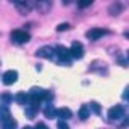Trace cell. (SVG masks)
<instances>
[{
	"label": "cell",
	"instance_id": "29",
	"mask_svg": "<svg viewBox=\"0 0 129 129\" xmlns=\"http://www.w3.org/2000/svg\"><path fill=\"white\" fill-rule=\"evenodd\" d=\"M127 60H129V50H127Z\"/></svg>",
	"mask_w": 129,
	"mask_h": 129
},
{
	"label": "cell",
	"instance_id": "18",
	"mask_svg": "<svg viewBox=\"0 0 129 129\" xmlns=\"http://www.w3.org/2000/svg\"><path fill=\"white\" fill-rule=\"evenodd\" d=\"M89 108H90V111H94L95 115H100V111H102V107H100V105L97 103V102H90Z\"/></svg>",
	"mask_w": 129,
	"mask_h": 129
},
{
	"label": "cell",
	"instance_id": "26",
	"mask_svg": "<svg viewBox=\"0 0 129 129\" xmlns=\"http://www.w3.org/2000/svg\"><path fill=\"white\" fill-rule=\"evenodd\" d=\"M124 37H127V39H129V31H126V32H124Z\"/></svg>",
	"mask_w": 129,
	"mask_h": 129
},
{
	"label": "cell",
	"instance_id": "3",
	"mask_svg": "<svg viewBox=\"0 0 129 129\" xmlns=\"http://www.w3.org/2000/svg\"><path fill=\"white\" fill-rule=\"evenodd\" d=\"M36 55L40 56V58L52 60V58H55V56H56V50H55V47H52V45H42V47L37 48Z\"/></svg>",
	"mask_w": 129,
	"mask_h": 129
},
{
	"label": "cell",
	"instance_id": "8",
	"mask_svg": "<svg viewBox=\"0 0 129 129\" xmlns=\"http://www.w3.org/2000/svg\"><path fill=\"white\" fill-rule=\"evenodd\" d=\"M16 81H18V71L16 70H8V71L3 73L2 82L5 84V86H11V84H15Z\"/></svg>",
	"mask_w": 129,
	"mask_h": 129
},
{
	"label": "cell",
	"instance_id": "14",
	"mask_svg": "<svg viewBox=\"0 0 129 129\" xmlns=\"http://www.w3.org/2000/svg\"><path fill=\"white\" fill-rule=\"evenodd\" d=\"M15 100L18 102L19 105H27L29 103V94H24V92H19V94H16Z\"/></svg>",
	"mask_w": 129,
	"mask_h": 129
},
{
	"label": "cell",
	"instance_id": "6",
	"mask_svg": "<svg viewBox=\"0 0 129 129\" xmlns=\"http://www.w3.org/2000/svg\"><path fill=\"white\" fill-rule=\"evenodd\" d=\"M124 116V107L123 105H115L108 110V119L110 121H118Z\"/></svg>",
	"mask_w": 129,
	"mask_h": 129
},
{
	"label": "cell",
	"instance_id": "5",
	"mask_svg": "<svg viewBox=\"0 0 129 129\" xmlns=\"http://www.w3.org/2000/svg\"><path fill=\"white\" fill-rule=\"evenodd\" d=\"M15 5H16V8H18V11L21 15H26V13H29L32 10V7L36 5V0H18Z\"/></svg>",
	"mask_w": 129,
	"mask_h": 129
},
{
	"label": "cell",
	"instance_id": "2",
	"mask_svg": "<svg viewBox=\"0 0 129 129\" xmlns=\"http://www.w3.org/2000/svg\"><path fill=\"white\" fill-rule=\"evenodd\" d=\"M55 50H56V61H58L60 64H66V66H70V64H71L70 48H66L64 45H56Z\"/></svg>",
	"mask_w": 129,
	"mask_h": 129
},
{
	"label": "cell",
	"instance_id": "12",
	"mask_svg": "<svg viewBox=\"0 0 129 129\" xmlns=\"http://www.w3.org/2000/svg\"><path fill=\"white\" fill-rule=\"evenodd\" d=\"M78 116L82 121H86L89 116H90V108H89V105H82V107L79 108V113H78Z\"/></svg>",
	"mask_w": 129,
	"mask_h": 129
},
{
	"label": "cell",
	"instance_id": "21",
	"mask_svg": "<svg viewBox=\"0 0 129 129\" xmlns=\"http://www.w3.org/2000/svg\"><path fill=\"white\" fill-rule=\"evenodd\" d=\"M66 29H70V24H68V23H61V24H58V26H56V31H58V32L66 31Z\"/></svg>",
	"mask_w": 129,
	"mask_h": 129
},
{
	"label": "cell",
	"instance_id": "17",
	"mask_svg": "<svg viewBox=\"0 0 129 129\" xmlns=\"http://www.w3.org/2000/svg\"><path fill=\"white\" fill-rule=\"evenodd\" d=\"M36 113H37V107H34V105H26V116L27 118H34Z\"/></svg>",
	"mask_w": 129,
	"mask_h": 129
},
{
	"label": "cell",
	"instance_id": "1",
	"mask_svg": "<svg viewBox=\"0 0 129 129\" xmlns=\"http://www.w3.org/2000/svg\"><path fill=\"white\" fill-rule=\"evenodd\" d=\"M10 39L13 44H18V45H21V44H26L31 40V36L27 31L24 29H13L10 32Z\"/></svg>",
	"mask_w": 129,
	"mask_h": 129
},
{
	"label": "cell",
	"instance_id": "15",
	"mask_svg": "<svg viewBox=\"0 0 129 129\" xmlns=\"http://www.w3.org/2000/svg\"><path fill=\"white\" fill-rule=\"evenodd\" d=\"M2 127L3 129H15L16 127V119L11 116L10 119H7V121H3V123H2Z\"/></svg>",
	"mask_w": 129,
	"mask_h": 129
},
{
	"label": "cell",
	"instance_id": "11",
	"mask_svg": "<svg viewBox=\"0 0 129 129\" xmlns=\"http://www.w3.org/2000/svg\"><path fill=\"white\" fill-rule=\"evenodd\" d=\"M121 11H123V5H121L119 2H115V3H111V5L108 7V13L111 16H118Z\"/></svg>",
	"mask_w": 129,
	"mask_h": 129
},
{
	"label": "cell",
	"instance_id": "19",
	"mask_svg": "<svg viewBox=\"0 0 129 129\" xmlns=\"http://www.w3.org/2000/svg\"><path fill=\"white\" fill-rule=\"evenodd\" d=\"M76 2H78L79 8H87V7H90L92 3H94V0H76Z\"/></svg>",
	"mask_w": 129,
	"mask_h": 129
},
{
	"label": "cell",
	"instance_id": "9",
	"mask_svg": "<svg viewBox=\"0 0 129 129\" xmlns=\"http://www.w3.org/2000/svg\"><path fill=\"white\" fill-rule=\"evenodd\" d=\"M34 7L39 10V13H47L52 8V0H36Z\"/></svg>",
	"mask_w": 129,
	"mask_h": 129
},
{
	"label": "cell",
	"instance_id": "27",
	"mask_svg": "<svg viewBox=\"0 0 129 129\" xmlns=\"http://www.w3.org/2000/svg\"><path fill=\"white\" fill-rule=\"evenodd\" d=\"M23 129H34V127H31V126H24Z\"/></svg>",
	"mask_w": 129,
	"mask_h": 129
},
{
	"label": "cell",
	"instance_id": "25",
	"mask_svg": "<svg viewBox=\"0 0 129 129\" xmlns=\"http://www.w3.org/2000/svg\"><path fill=\"white\" fill-rule=\"evenodd\" d=\"M71 2H73V0H61V3H63V5H70Z\"/></svg>",
	"mask_w": 129,
	"mask_h": 129
},
{
	"label": "cell",
	"instance_id": "28",
	"mask_svg": "<svg viewBox=\"0 0 129 129\" xmlns=\"http://www.w3.org/2000/svg\"><path fill=\"white\" fill-rule=\"evenodd\" d=\"M10 2H15V3H16V2H18V0H10Z\"/></svg>",
	"mask_w": 129,
	"mask_h": 129
},
{
	"label": "cell",
	"instance_id": "24",
	"mask_svg": "<svg viewBox=\"0 0 129 129\" xmlns=\"http://www.w3.org/2000/svg\"><path fill=\"white\" fill-rule=\"evenodd\" d=\"M34 129H48V126H47L45 123H37V124H36V127H34Z\"/></svg>",
	"mask_w": 129,
	"mask_h": 129
},
{
	"label": "cell",
	"instance_id": "13",
	"mask_svg": "<svg viewBox=\"0 0 129 129\" xmlns=\"http://www.w3.org/2000/svg\"><path fill=\"white\" fill-rule=\"evenodd\" d=\"M11 118V113L10 110H8V107H5V105H0V121H7V119H10Z\"/></svg>",
	"mask_w": 129,
	"mask_h": 129
},
{
	"label": "cell",
	"instance_id": "20",
	"mask_svg": "<svg viewBox=\"0 0 129 129\" xmlns=\"http://www.w3.org/2000/svg\"><path fill=\"white\" fill-rule=\"evenodd\" d=\"M11 100H13V97H11L10 94H3L2 97H0V102H2V103H5V107H7V105L11 102Z\"/></svg>",
	"mask_w": 129,
	"mask_h": 129
},
{
	"label": "cell",
	"instance_id": "10",
	"mask_svg": "<svg viewBox=\"0 0 129 129\" xmlns=\"http://www.w3.org/2000/svg\"><path fill=\"white\" fill-rule=\"evenodd\" d=\"M56 116H58L61 121H66V119H70L73 116V111L70 108H66V107H61V108H56Z\"/></svg>",
	"mask_w": 129,
	"mask_h": 129
},
{
	"label": "cell",
	"instance_id": "16",
	"mask_svg": "<svg viewBox=\"0 0 129 129\" xmlns=\"http://www.w3.org/2000/svg\"><path fill=\"white\" fill-rule=\"evenodd\" d=\"M44 113H45V116H47V118H50V119H52V118H56V110L52 107L50 103L47 105V108L44 110Z\"/></svg>",
	"mask_w": 129,
	"mask_h": 129
},
{
	"label": "cell",
	"instance_id": "4",
	"mask_svg": "<svg viewBox=\"0 0 129 129\" xmlns=\"http://www.w3.org/2000/svg\"><path fill=\"white\" fill-rule=\"evenodd\" d=\"M108 29H103V27H92V29H89L86 32V37L89 40H99V39H102L105 34H108Z\"/></svg>",
	"mask_w": 129,
	"mask_h": 129
},
{
	"label": "cell",
	"instance_id": "7",
	"mask_svg": "<svg viewBox=\"0 0 129 129\" xmlns=\"http://www.w3.org/2000/svg\"><path fill=\"white\" fill-rule=\"evenodd\" d=\"M70 53H71L73 58L81 60L84 56V45L81 42H78V40H74V42L71 44V47H70Z\"/></svg>",
	"mask_w": 129,
	"mask_h": 129
},
{
	"label": "cell",
	"instance_id": "23",
	"mask_svg": "<svg viewBox=\"0 0 129 129\" xmlns=\"http://www.w3.org/2000/svg\"><path fill=\"white\" fill-rule=\"evenodd\" d=\"M123 99L126 100V102H129V86L124 89V92H123Z\"/></svg>",
	"mask_w": 129,
	"mask_h": 129
},
{
	"label": "cell",
	"instance_id": "22",
	"mask_svg": "<svg viewBox=\"0 0 129 129\" xmlns=\"http://www.w3.org/2000/svg\"><path fill=\"white\" fill-rule=\"evenodd\" d=\"M56 127H58V129H70V126L66 124V121H61V119L58 121V126H56Z\"/></svg>",
	"mask_w": 129,
	"mask_h": 129
}]
</instances>
